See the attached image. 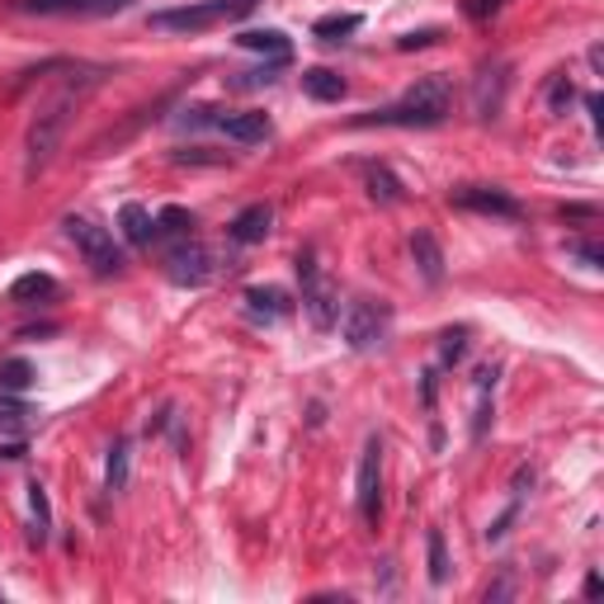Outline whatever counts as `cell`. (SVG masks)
Here are the masks:
<instances>
[{"instance_id": "484cf974", "label": "cell", "mask_w": 604, "mask_h": 604, "mask_svg": "<svg viewBox=\"0 0 604 604\" xmlns=\"http://www.w3.org/2000/svg\"><path fill=\"white\" fill-rule=\"evenodd\" d=\"M194 232V213L190 208H161L156 213V237H190Z\"/></svg>"}, {"instance_id": "83f0119b", "label": "cell", "mask_w": 604, "mask_h": 604, "mask_svg": "<svg viewBox=\"0 0 604 604\" xmlns=\"http://www.w3.org/2000/svg\"><path fill=\"white\" fill-rule=\"evenodd\" d=\"M463 354H468V330L463 326L444 330V336H439V364L454 369V364H463Z\"/></svg>"}, {"instance_id": "9a60e30c", "label": "cell", "mask_w": 604, "mask_h": 604, "mask_svg": "<svg viewBox=\"0 0 604 604\" xmlns=\"http://www.w3.org/2000/svg\"><path fill=\"white\" fill-rule=\"evenodd\" d=\"M496 383H500V364H482V369H478V415H472V439H486V425H492Z\"/></svg>"}, {"instance_id": "6da1fadb", "label": "cell", "mask_w": 604, "mask_h": 604, "mask_svg": "<svg viewBox=\"0 0 604 604\" xmlns=\"http://www.w3.org/2000/svg\"><path fill=\"white\" fill-rule=\"evenodd\" d=\"M85 85L90 81H81V85L71 81L67 90H57L48 105L34 113V123H28V133H24V180H38L43 170L52 166V156H57V147H62L71 119H76V105H81Z\"/></svg>"}, {"instance_id": "4fadbf2b", "label": "cell", "mask_w": 604, "mask_h": 604, "mask_svg": "<svg viewBox=\"0 0 604 604\" xmlns=\"http://www.w3.org/2000/svg\"><path fill=\"white\" fill-rule=\"evenodd\" d=\"M213 128H222L232 142H265L269 133H275L269 113H261V109H251V113H218V123H213Z\"/></svg>"}, {"instance_id": "30bf717a", "label": "cell", "mask_w": 604, "mask_h": 604, "mask_svg": "<svg viewBox=\"0 0 604 604\" xmlns=\"http://www.w3.org/2000/svg\"><path fill=\"white\" fill-rule=\"evenodd\" d=\"M454 204L468 208V213H486V218H524L520 198L500 194V190H482V184H468V190H454Z\"/></svg>"}, {"instance_id": "7a4b0ae2", "label": "cell", "mask_w": 604, "mask_h": 604, "mask_svg": "<svg viewBox=\"0 0 604 604\" xmlns=\"http://www.w3.org/2000/svg\"><path fill=\"white\" fill-rule=\"evenodd\" d=\"M449 81L444 76H425L415 81L397 105H383V109H369L359 113L354 128H435L449 119Z\"/></svg>"}, {"instance_id": "7c38bea8", "label": "cell", "mask_w": 604, "mask_h": 604, "mask_svg": "<svg viewBox=\"0 0 604 604\" xmlns=\"http://www.w3.org/2000/svg\"><path fill=\"white\" fill-rule=\"evenodd\" d=\"M246 316L251 322H261V326H275V322H283V316L293 312V302H289V293L283 289H275V283H265V289H246Z\"/></svg>"}, {"instance_id": "52a82bcc", "label": "cell", "mask_w": 604, "mask_h": 604, "mask_svg": "<svg viewBox=\"0 0 604 604\" xmlns=\"http://www.w3.org/2000/svg\"><path fill=\"white\" fill-rule=\"evenodd\" d=\"M166 269L184 289H198V283L213 279V251L194 237H180V246H170V255H166Z\"/></svg>"}, {"instance_id": "d6986e66", "label": "cell", "mask_w": 604, "mask_h": 604, "mask_svg": "<svg viewBox=\"0 0 604 604\" xmlns=\"http://www.w3.org/2000/svg\"><path fill=\"white\" fill-rule=\"evenodd\" d=\"M10 298L14 302H48V298H57V279L43 275V269H28V275L10 283Z\"/></svg>"}, {"instance_id": "4dcf8cb0", "label": "cell", "mask_w": 604, "mask_h": 604, "mask_svg": "<svg viewBox=\"0 0 604 604\" xmlns=\"http://www.w3.org/2000/svg\"><path fill=\"white\" fill-rule=\"evenodd\" d=\"M255 5H261V0H218V14L222 20H246Z\"/></svg>"}, {"instance_id": "5bb4252c", "label": "cell", "mask_w": 604, "mask_h": 604, "mask_svg": "<svg viewBox=\"0 0 604 604\" xmlns=\"http://www.w3.org/2000/svg\"><path fill=\"white\" fill-rule=\"evenodd\" d=\"M411 261H415V269H421V279L430 283V289H439V283H444V251H439V241L430 237V232H415L411 237Z\"/></svg>"}, {"instance_id": "ffe728a7", "label": "cell", "mask_w": 604, "mask_h": 604, "mask_svg": "<svg viewBox=\"0 0 604 604\" xmlns=\"http://www.w3.org/2000/svg\"><path fill=\"white\" fill-rule=\"evenodd\" d=\"M364 184L373 204H401V180L387 166H364Z\"/></svg>"}, {"instance_id": "cb8c5ba5", "label": "cell", "mask_w": 604, "mask_h": 604, "mask_svg": "<svg viewBox=\"0 0 604 604\" xmlns=\"http://www.w3.org/2000/svg\"><path fill=\"white\" fill-rule=\"evenodd\" d=\"M28 387H34V364H28V359H5V364H0V392H28Z\"/></svg>"}, {"instance_id": "7402d4cb", "label": "cell", "mask_w": 604, "mask_h": 604, "mask_svg": "<svg viewBox=\"0 0 604 604\" xmlns=\"http://www.w3.org/2000/svg\"><path fill=\"white\" fill-rule=\"evenodd\" d=\"M241 48L251 52H269V57H289V38L279 34V28H246V34H237Z\"/></svg>"}, {"instance_id": "e0dca14e", "label": "cell", "mask_w": 604, "mask_h": 604, "mask_svg": "<svg viewBox=\"0 0 604 604\" xmlns=\"http://www.w3.org/2000/svg\"><path fill=\"white\" fill-rule=\"evenodd\" d=\"M119 227H123V237L133 241V246H152V237H156V218L142 204H123L119 208Z\"/></svg>"}, {"instance_id": "44dd1931", "label": "cell", "mask_w": 604, "mask_h": 604, "mask_svg": "<svg viewBox=\"0 0 604 604\" xmlns=\"http://www.w3.org/2000/svg\"><path fill=\"white\" fill-rule=\"evenodd\" d=\"M28 510H34V529H28V539L38 543H48L52 534V506H48V492H43V482H28Z\"/></svg>"}, {"instance_id": "d4e9b609", "label": "cell", "mask_w": 604, "mask_h": 604, "mask_svg": "<svg viewBox=\"0 0 604 604\" xmlns=\"http://www.w3.org/2000/svg\"><path fill=\"white\" fill-rule=\"evenodd\" d=\"M359 24H364L359 14H326V20H316V24H312V38H322V43H340V38H350Z\"/></svg>"}, {"instance_id": "ba28073f", "label": "cell", "mask_w": 604, "mask_h": 604, "mask_svg": "<svg viewBox=\"0 0 604 604\" xmlns=\"http://www.w3.org/2000/svg\"><path fill=\"white\" fill-rule=\"evenodd\" d=\"M133 0H14L20 14H76V20H99V14H123Z\"/></svg>"}, {"instance_id": "9c48e42d", "label": "cell", "mask_w": 604, "mask_h": 604, "mask_svg": "<svg viewBox=\"0 0 604 604\" xmlns=\"http://www.w3.org/2000/svg\"><path fill=\"white\" fill-rule=\"evenodd\" d=\"M222 24L218 14V0L208 5H184V10H156L152 14V28H166V34H204V28Z\"/></svg>"}, {"instance_id": "8fae6325", "label": "cell", "mask_w": 604, "mask_h": 604, "mask_svg": "<svg viewBox=\"0 0 604 604\" xmlns=\"http://www.w3.org/2000/svg\"><path fill=\"white\" fill-rule=\"evenodd\" d=\"M269 227H275V208L269 204H251V208H241L232 227H227V237L237 241V246H261V241L269 237Z\"/></svg>"}, {"instance_id": "8992f818", "label": "cell", "mask_w": 604, "mask_h": 604, "mask_svg": "<svg viewBox=\"0 0 604 604\" xmlns=\"http://www.w3.org/2000/svg\"><path fill=\"white\" fill-rule=\"evenodd\" d=\"M354 500L369 529H378L383 520V439L369 435L364 439V458H359V482H354Z\"/></svg>"}, {"instance_id": "836d02e7", "label": "cell", "mask_w": 604, "mask_h": 604, "mask_svg": "<svg viewBox=\"0 0 604 604\" xmlns=\"http://www.w3.org/2000/svg\"><path fill=\"white\" fill-rule=\"evenodd\" d=\"M600 591H604V581H600V571H591L585 577V600H600Z\"/></svg>"}, {"instance_id": "3957f363", "label": "cell", "mask_w": 604, "mask_h": 604, "mask_svg": "<svg viewBox=\"0 0 604 604\" xmlns=\"http://www.w3.org/2000/svg\"><path fill=\"white\" fill-rule=\"evenodd\" d=\"M298 279H302V312L316 330H330L340 322V302L330 293V283L322 279V265H316V251L307 246L298 255Z\"/></svg>"}, {"instance_id": "f546056e", "label": "cell", "mask_w": 604, "mask_h": 604, "mask_svg": "<svg viewBox=\"0 0 604 604\" xmlns=\"http://www.w3.org/2000/svg\"><path fill=\"white\" fill-rule=\"evenodd\" d=\"M571 99H577V90H571V81H567V76H557V81H553V90H548L553 113H563V109L571 105Z\"/></svg>"}, {"instance_id": "2e32d148", "label": "cell", "mask_w": 604, "mask_h": 604, "mask_svg": "<svg viewBox=\"0 0 604 604\" xmlns=\"http://www.w3.org/2000/svg\"><path fill=\"white\" fill-rule=\"evenodd\" d=\"M302 95L322 99V105H336V99H345V81L336 76V71H326V67H307V71H302Z\"/></svg>"}, {"instance_id": "4316f807", "label": "cell", "mask_w": 604, "mask_h": 604, "mask_svg": "<svg viewBox=\"0 0 604 604\" xmlns=\"http://www.w3.org/2000/svg\"><path fill=\"white\" fill-rule=\"evenodd\" d=\"M425 553H430V581L444 585V581H449V548H444L439 529H430V534H425Z\"/></svg>"}, {"instance_id": "277c9868", "label": "cell", "mask_w": 604, "mask_h": 604, "mask_svg": "<svg viewBox=\"0 0 604 604\" xmlns=\"http://www.w3.org/2000/svg\"><path fill=\"white\" fill-rule=\"evenodd\" d=\"M387 322H392V312L383 307V302H373V298H354L350 307H345L340 316V336L350 350H373V345H383L387 340Z\"/></svg>"}, {"instance_id": "1f68e13d", "label": "cell", "mask_w": 604, "mask_h": 604, "mask_svg": "<svg viewBox=\"0 0 604 604\" xmlns=\"http://www.w3.org/2000/svg\"><path fill=\"white\" fill-rule=\"evenodd\" d=\"M435 38H439V28H421V34H407V38H401L397 48H401V52H411V48H430Z\"/></svg>"}, {"instance_id": "603a6c76", "label": "cell", "mask_w": 604, "mask_h": 604, "mask_svg": "<svg viewBox=\"0 0 604 604\" xmlns=\"http://www.w3.org/2000/svg\"><path fill=\"white\" fill-rule=\"evenodd\" d=\"M128 486V439H113L109 444V463H105V492L119 496Z\"/></svg>"}, {"instance_id": "f1b7e54d", "label": "cell", "mask_w": 604, "mask_h": 604, "mask_svg": "<svg viewBox=\"0 0 604 604\" xmlns=\"http://www.w3.org/2000/svg\"><path fill=\"white\" fill-rule=\"evenodd\" d=\"M567 255H571V261H581L585 269H600L604 265V251L595 246V241H567Z\"/></svg>"}, {"instance_id": "d6a6232c", "label": "cell", "mask_w": 604, "mask_h": 604, "mask_svg": "<svg viewBox=\"0 0 604 604\" xmlns=\"http://www.w3.org/2000/svg\"><path fill=\"white\" fill-rule=\"evenodd\" d=\"M500 5V0H463V10L472 14V20H486V14H492Z\"/></svg>"}, {"instance_id": "5b68a950", "label": "cell", "mask_w": 604, "mask_h": 604, "mask_svg": "<svg viewBox=\"0 0 604 604\" xmlns=\"http://www.w3.org/2000/svg\"><path fill=\"white\" fill-rule=\"evenodd\" d=\"M67 237L76 241V251L85 255V265H90L95 275H119V269H123L119 241H113V232H105L99 222H90V218H67Z\"/></svg>"}, {"instance_id": "ac0fdd59", "label": "cell", "mask_w": 604, "mask_h": 604, "mask_svg": "<svg viewBox=\"0 0 604 604\" xmlns=\"http://www.w3.org/2000/svg\"><path fill=\"white\" fill-rule=\"evenodd\" d=\"M500 95H506V67H486L478 76V113L482 119H496Z\"/></svg>"}]
</instances>
